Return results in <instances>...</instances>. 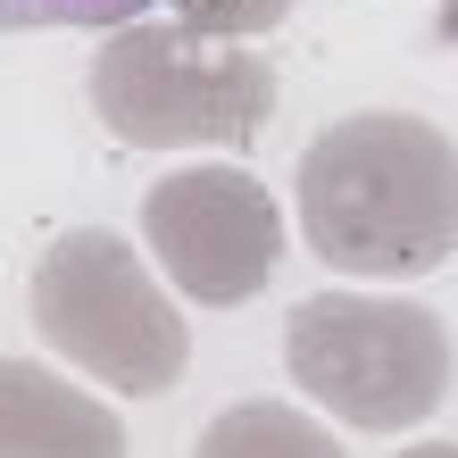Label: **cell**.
<instances>
[{"instance_id": "obj_8", "label": "cell", "mask_w": 458, "mask_h": 458, "mask_svg": "<svg viewBox=\"0 0 458 458\" xmlns=\"http://www.w3.org/2000/svg\"><path fill=\"white\" fill-rule=\"evenodd\" d=\"M150 9L158 0H0V34H117Z\"/></svg>"}, {"instance_id": "obj_7", "label": "cell", "mask_w": 458, "mask_h": 458, "mask_svg": "<svg viewBox=\"0 0 458 458\" xmlns=\"http://www.w3.org/2000/svg\"><path fill=\"white\" fill-rule=\"evenodd\" d=\"M192 458H350V450L292 400H233L225 417L200 425Z\"/></svg>"}, {"instance_id": "obj_9", "label": "cell", "mask_w": 458, "mask_h": 458, "mask_svg": "<svg viewBox=\"0 0 458 458\" xmlns=\"http://www.w3.org/2000/svg\"><path fill=\"white\" fill-rule=\"evenodd\" d=\"M158 9L208 42H250V34H276L292 17V0H158Z\"/></svg>"}, {"instance_id": "obj_10", "label": "cell", "mask_w": 458, "mask_h": 458, "mask_svg": "<svg viewBox=\"0 0 458 458\" xmlns=\"http://www.w3.org/2000/svg\"><path fill=\"white\" fill-rule=\"evenodd\" d=\"M400 458H458V442H417V450H400Z\"/></svg>"}, {"instance_id": "obj_5", "label": "cell", "mask_w": 458, "mask_h": 458, "mask_svg": "<svg viewBox=\"0 0 458 458\" xmlns=\"http://www.w3.org/2000/svg\"><path fill=\"white\" fill-rule=\"evenodd\" d=\"M142 242L200 309H242L284 267V208L250 167H175L142 192Z\"/></svg>"}, {"instance_id": "obj_4", "label": "cell", "mask_w": 458, "mask_h": 458, "mask_svg": "<svg viewBox=\"0 0 458 458\" xmlns=\"http://www.w3.org/2000/svg\"><path fill=\"white\" fill-rule=\"evenodd\" d=\"M284 367L309 400H326L359 434H409L450 400L458 350L450 326L384 292H309L284 317Z\"/></svg>"}, {"instance_id": "obj_3", "label": "cell", "mask_w": 458, "mask_h": 458, "mask_svg": "<svg viewBox=\"0 0 458 458\" xmlns=\"http://www.w3.org/2000/svg\"><path fill=\"white\" fill-rule=\"evenodd\" d=\"M34 334L59 350L67 367H84L92 384L125 400H158L192 367V334L183 309L158 292V276L133 259V242L109 225H75L42 250L34 267Z\"/></svg>"}, {"instance_id": "obj_6", "label": "cell", "mask_w": 458, "mask_h": 458, "mask_svg": "<svg viewBox=\"0 0 458 458\" xmlns=\"http://www.w3.org/2000/svg\"><path fill=\"white\" fill-rule=\"evenodd\" d=\"M0 458H125V425L59 367L0 359Z\"/></svg>"}, {"instance_id": "obj_2", "label": "cell", "mask_w": 458, "mask_h": 458, "mask_svg": "<svg viewBox=\"0 0 458 458\" xmlns=\"http://www.w3.org/2000/svg\"><path fill=\"white\" fill-rule=\"evenodd\" d=\"M276 109V67L175 17H133L92 59V117L133 150H242Z\"/></svg>"}, {"instance_id": "obj_1", "label": "cell", "mask_w": 458, "mask_h": 458, "mask_svg": "<svg viewBox=\"0 0 458 458\" xmlns=\"http://www.w3.org/2000/svg\"><path fill=\"white\" fill-rule=\"evenodd\" d=\"M309 250L342 276L409 284L458 250V142L409 109L334 117L292 175Z\"/></svg>"}]
</instances>
